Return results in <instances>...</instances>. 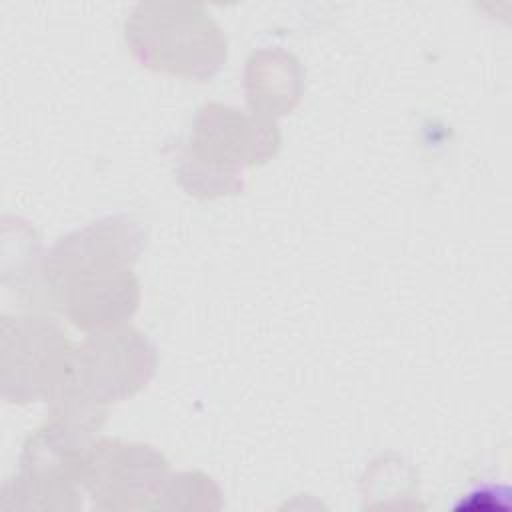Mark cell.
I'll use <instances>...</instances> for the list:
<instances>
[{
    "mask_svg": "<svg viewBox=\"0 0 512 512\" xmlns=\"http://www.w3.org/2000/svg\"><path fill=\"white\" fill-rule=\"evenodd\" d=\"M74 346L54 318L2 316V398L50 402L68 378Z\"/></svg>",
    "mask_w": 512,
    "mask_h": 512,
    "instance_id": "5b68a950",
    "label": "cell"
},
{
    "mask_svg": "<svg viewBox=\"0 0 512 512\" xmlns=\"http://www.w3.org/2000/svg\"><path fill=\"white\" fill-rule=\"evenodd\" d=\"M168 460L140 442L100 438L84 450L80 484L96 510H156Z\"/></svg>",
    "mask_w": 512,
    "mask_h": 512,
    "instance_id": "8992f818",
    "label": "cell"
},
{
    "mask_svg": "<svg viewBox=\"0 0 512 512\" xmlns=\"http://www.w3.org/2000/svg\"><path fill=\"white\" fill-rule=\"evenodd\" d=\"M144 242L142 226L128 216H108L62 236L40 262L48 300L80 330L124 326L140 304L132 264Z\"/></svg>",
    "mask_w": 512,
    "mask_h": 512,
    "instance_id": "6da1fadb",
    "label": "cell"
},
{
    "mask_svg": "<svg viewBox=\"0 0 512 512\" xmlns=\"http://www.w3.org/2000/svg\"><path fill=\"white\" fill-rule=\"evenodd\" d=\"M244 92L254 116L274 120L292 112L304 92V70L298 58L280 48L254 52L246 62Z\"/></svg>",
    "mask_w": 512,
    "mask_h": 512,
    "instance_id": "52a82bcc",
    "label": "cell"
},
{
    "mask_svg": "<svg viewBox=\"0 0 512 512\" xmlns=\"http://www.w3.org/2000/svg\"><path fill=\"white\" fill-rule=\"evenodd\" d=\"M220 496L210 476L202 472H178L166 478L156 510H218L222 506Z\"/></svg>",
    "mask_w": 512,
    "mask_h": 512,
    "instance_id": "ba28073f",
    "label": "cell"
},
{
    "mask_svg": "<svg viewBox=\"0 0 512 512\" xmlns=\"http://www.w3.org/2000/svg\"><path fill=\"white\" fill-rule=\"evenodd\" d=\"M278 148L280 132L274 120L210 102L196 116L176 176L196 198L238 194L244 188L242 168L264 164Z\"/></svg>",
    "mask_w": 512,
    "mask_h": 512,
    "instance_id": "3957f363",
    "label": "cell"
},
{
    "mask_svg": "<svg viewBox=\"0 0 512 512\" xmlns=\"http://www.w3.org/2000/svg\"><path fill=\"white\" fill-rule=\"evenodd\" d=\"M124 32L142 66L174 76L210 80L228 56L222 28L198 4H138L128 14Z\"/></svg>",
    "mask_w": 512,
    "mask_h": 512,
    "instance_id": "277c9868",
    "label": "cell"
},
{
    "mask_svg": "<svg viewBox=\"0 0 512 512\" xmlns=\"http://www.w3.org/2000/svg\"><path fill=\"white\" fill-rule=\"evenodd\" d=\"M156 364L152 342L126 324L90 332L72 352L68 378L50 400V418L92 436L104 424L106 406L140 392Z\"/></svg>",
    "mask_w": 512,
    "mask_h": 512,
    "instance_id": "7a4b0ae2",
    "label": "cell"
}]
</instances>
